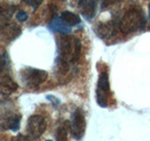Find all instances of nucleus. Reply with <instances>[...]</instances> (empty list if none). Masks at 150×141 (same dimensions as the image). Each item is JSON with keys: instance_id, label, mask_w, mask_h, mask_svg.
Returning <instances> with one entry per match:
<instances>
[{"instance_id": "obj_1", "label": "nucleus", "mask_w": 150, "mask_h": 141, "mask_svg": "<svg viewBox=\"0 0 150 141\" xmlns=\"http://www.w3.org/2000/svg\"><path fill=\"white\" fill-rule=\"evenodd\" d=\"M59 58L69 63H75L81 56L82 43L78 38L72 35H61L57 39Z\"/></svg>"}, {"instance_id": "obj_2", "label": "nucleus", "mask_w": 150, "mask_h": 141, "mask_svg": "<svg viewBox=\"0 0 150 141\" xmlns=\"http://www.w3.org/2000/svg\"><path fill=\"white\" fill-rule=\"evenodd\" d=\"M145 19L141 9H130L127 11L120 21V29L124 33H131L144 28Z\"/></svg>"}, {"instance_id": "obj_3", "label": "nucleus", "mask_w": 150, "mask_h": 141, "mask_svg": "<svg viewBox=\"0 0 150 141\" xmlns=\"http://www.w3.org/2000/svg\"><path fill=\"white\" fill-rule=\"evenodd\" d=\"M48 77V73L46 70L35 69V68H26L22 70L21 79L22 82L29 88H36L46 81Z\"/></svg>"}, {"instance_id": "obj_4", "label": "nucleus", "mask_w": 150, "mask_h": 141, "mask_svg": "<svg viewBox=\"0 0 150 141\" xmlns=\"http://www.w3.org/2000/svg\"><path fill=\"white\" fill-rule=\"evenodd\" d=\"M47 123L45 119L40 115H32L28 118L26 124V136L29 140H36L43 135Z\"/></svg>"}, {"instance_id": "obj_5", "label": "nucleus", "mask_w": 150, "mask_h": 141, "mask_svg": "<svg viewBox=\"0 0 150 141\" xmlns=\"http://www.w3.org/2000/svg\"><path fill=\"white\" fill-rule=\"evenodd\" d=\"M86 121L84 113L81 108H76L71 115V120L69 122V130L72 136L77 140L81 139L86 132Z\"/></svg>"}, {"instance_id": "obj_6", "label": "nucleus", "mask_w": 150, "mask_h": 141, "mask_svg": "<svg viewBox=\"0 0 150 141\" xmlns=\"http://www.w3.org/2000/svg\"><path fill=\"white\" fill-rule=\"evenodd\" d=\"M110 94V82L109 76L106 72H102L98 75L97 90H96V98L97 103L100 107L105 108L108 105V98Z\"/></svg>"}, {"instance_id": "obj_7", "label": "nucleus", "mask_w": 150, "mask_h": 141, "mask_svg": "<svg viewBox=\"0 0 150 141\" xmlns=\"http://www.w3.org/2000/svg\"><path fill=\"white\" fill-rule=\"evenodd\" d=\"M21 116L13 111H6L2 112L1 116V125L2 129L11 130L13 132L18 131L20 128Z\"/></svg>"}, {"instance_id": "obj_8", "label": "nucleus", "mask_w": 150, "mask_h": 141, "mask_svg": "<svg viewBox=\"0 0 150 141\" xmlns=\"http://www.w3.org/2000/svg\"><path fill=\"white\" fill-rule=\"evenodd\" d=\"M98 0H79L78 9L86 19H92L96 15Z\"/></svg>"}, {"instance_id": "obj_9", "label": "nucleus", "mask_w": 150, "mask_h": 141, "mask_svg": "<svg viewBox=\"0 0 150 141\" xmlns=\"http://www.w3.org/2000/svg\"><path fill=\"white\" fill-rule=\"evenodd\" d=\"M18 89V85L14 80L8 74L2 75L1 83H0V90L3 95H9L15 92Z\"/></svg>"}, {"instance_id": "obj_10", "label": "nucleus", "mask_w": 150, "mask_h": 141, "mask_svg": "<svg viewBox=\"0 0 150 141\" xmlns=\"http://www.w3.org/2000/svg\"><path fill=\"white\" fill-rule=\"evenodd\" d=\"M49 28L52 31L60 33L61 35H67L71 32V26L67 25L60 17H54L49 24Z\"/></svg>"}, {"instance_id": "obj_11", "label": "nucleus", "mask_w": 150, "mask_h": 141, "mask_svg": "<svg viewBox=\"0 0 150 141\" xmlns=\"http://www.w3.org/2000/svg\"><path fill=\"white\" fill-rule=\"evenodd\" d=\"M21 34V28L16 24H7L2 25V36L8 41H11Z\"/></svg>"}, {"instance_id": "obj_12", "label": "nucleus", "mask_w": 150, "mask_h": 141, "mask_svg": "<svg viewBox=\"0 0 150 141\" xmlns=\"http://www.w3.org/2000/svg\"><path fill=\"white\" fill-rule=\"evenodd\" d=\"M69 73H70L69 63L59 58L58 61H56V68H55L56 77L60 81L62 79H67Z\"/></svg>"}, {"instance_id": "obj_13", "label": "nucleus", "mask_w": 150, "mask_h": 141, "mask_svg": "<svg viewBox=\"0 0 150 141\" xmlns=\"http://www.w3.org/2000/svg\"><path fill=\"white\" fill-rule=\"evenodd\" d=\"M60 18L69 26H77L81 23V18L79 17V15H77L76 13H73L71 11H65L61 13Z\"/></svg>"}, {"instance_id": "obj_14", "label": "nucleus", "mask_w": 150, "mask_h": 141, "mask_svg": "<svg viewBox=\"0 0 150 141\" xmlns=\"http://www.w3.org/2000/svg\"><path fill=\"white\" fill-rule=\"evenodd\" d=\"M68 121H66L64 124L60 125L55 133L56 141H68V128L69 124L67 126Z\"/></svg>"}, {"instance_id": "obj_15", "label": "nucleus", "mask_w": 150, "mask_h": 141, "mask_svg": "<svg viewBox=\"0 0 150 141\" xmlns=\"http://www.w3.org/2000/svg\"><path fill=\"white\" fill-rule=\"evenodd\" d=\"M23 1L26 3L28 6H30L34 9H36L40 6L44 0H23Z\"/></svg>"}, {"instance_id": "obj_16", "label": "nucleus", "mask_w": 150, "mask_h": 141, "mask_svg": "<svg viewBox=\"0 0 150 141\" xmlns=\"http://www.w3.org/2000/svg\"><path fill=\"white\" fill-rule=\"evenodd\" d=\"M16 19L19 22H25L28 19V15H27V13L25 11H18L17 14H16Z\"/></svg>"}, {"instance_id": "obj_17", "label": "nucleus", "mask_w": 150, "mask_h": 141, "mask_svg": "<svg viewBox=\"0 0 150 141\" xmlns=\"http://www.w3.org/2000/svg\"><path fill=\"white\" fill-rule=\"evenodd\" d=\"M47 99H49V100H51V103H54V105H57L60 103V101L58 100V99H56L54 96H51V95H48L47 96Z\"/></svg>"}, {"instance_id": "obj_18", "label": "nucleus", "mask_w": 150, "mask_h": 141, "mask_svg": "<svg viewBox=\"0 0 150 141\" xmlns=\"http://www.w3.org/2000/svg\"><path fill=\"white\" fill-rule=\"evenodd\" d=\"M148 17H149V20H150V4L148 5Z\"/></svg>"}, {"instance_id": "obj_19", "label": "nucleus", "mask_w": 150, "mask_h": 141, "mask_svg": "<svg viewBox=\"0 0 150 141\" xmlns=\"http://www.w3.org/2000/svg\"><path fill=\"white\" fill-rule=\"evenodd\" d=\"M46 141H53V140H46Z\"/></svg>"}, {"instance_id": "obj_20", "label": "nucleus", "mask_w": 150, "mask_h": 141, "mask_svg": "<svg viewBox=\"0 0 150 141\" xmlns=\"http://www.w3.org/2000/svg\"><path fill=\"white\" fill-rule=\"evenodd\" d=\"M61 1H66V0H61Z\"/></svg>"}]
</instances>
